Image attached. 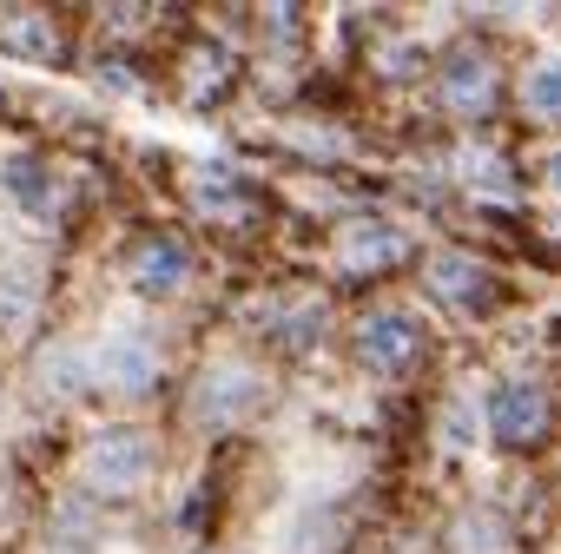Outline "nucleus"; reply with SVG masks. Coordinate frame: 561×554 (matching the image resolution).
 I'll use <instances>...</instances> for the list:
<instances>
[{
  "label": "nucleus",
  "instance_id": "1",
  "mask_svg": "<svg viewBox=\"0 0 561 554\" xmlns=\"http://www.w3.org/2000/svg\"><path fill=\"white\" fill-rule=\"evenodd\" d=\"M146 469H152V442L139 429H106L93 442V482L100 488H139Z\"/></svg>",
  "mask_w": 561,
  "mask_h": 554
},
{
  "label": "nucleus",
  "instance_id": "2",
  "mask_svg": "<svg viewBox=\"0 0 561 554\" xmlns=\"http://www.w3.org/2000/svg\"><path fill=\"white\" fill-rule=\"evenodd\" d=\"M489 423L502 429V442H535V436L548 429V396H541V383H528V377H508V383L495 390V409H489Z\"/></svg>",
  "mask_w": 561,
  "mask_h": 554
},
{
  "label": "nucleus",
  "instance_id": "3",
  "mask_svg": "<svg viewBox=\"0 0 561 554\" xmlns=\"http://www.w3.org/2000/svg\"><path fill=\"white\" fill-rule=\"evenodd\" d=\"M364 357H370L377 370L403 377V370L423 357V331H416L410 318H370V324H364Z\"/></svg>",
  "mask_w": 561,
  "mask_h": 554
},
{
  "label": "nucleus",
  "instance_id": "4",
  "mask_svg": "<svg viewBox=\"0 0 561 554\" xmlns=\"http://www.w3.org/2000/svg\"><path fill=\"white\" fill-rule=\"evenodd\" d=\"M100 370H106V383H113V390H146V383L159 377V350H152V337L126 331V337H113V344H106Z\"/></svg>",
  "mask_w": 561,
  "mask_h": 554
},
{
  "label": "nucleus",
  "instance_id": "5",
  "mask_svg": "<svg viewBox=\"0 0 561 554\" xmlns=\"http://www.w3.org/2000/svg\"><path fill=\"white\" fill-rule=\"evenodd\" d=\"M257 403V383H244V370H218V377H205V390H198V409L211 416V423H231L238 409H251Z\"/></svg>",
  "mask_w": 561,
  "mask_h": 554
},
{
  "label": "nucleus",
  "instance_id": "6",
  "mask_svg": "<svg viewBox=\"0 0 561 554\" xmlns=\"http://www.w3.org/2000/svg\"><path fill=\"white\" fill-rule=\"evenodd\" d=\"M34 298H41V285H34V270H27V264L0 270V324H27Z\"/></svg>",
  "mask_w": 561,
  "mask_h": 554
},
{
  "label": "nucleus",
  "instance_id": "7",
  "mask_svg": "<svg viewBox=\"0 0 561 554\" xmlns=\"http://www.w3.org/2000/svg\"><path fill=\"white\" fill-rule=\"evenodd\" d=\"M522 100H528V113H541V119H561V60H541V67H528V86H522Z\"/></svg>",
  "mask_w": 561,
  "mask_h": 554
},
{
  "label": "nucleus",
  "instance_id": "8",
  "mask_svg": "<svg viewBox=\"0 0 561 554\" xmlns=\"http://www.w3.org/2000/svg\"><path fill=\"white\" fill-rule=\"evenodd\" d=\"M179 264H185L179 244H146V251H139V285H146V291H172V285H179Z\"/></svg>",
  "mask_w": 561,
  "mask_h": 554
}]
</instances>
